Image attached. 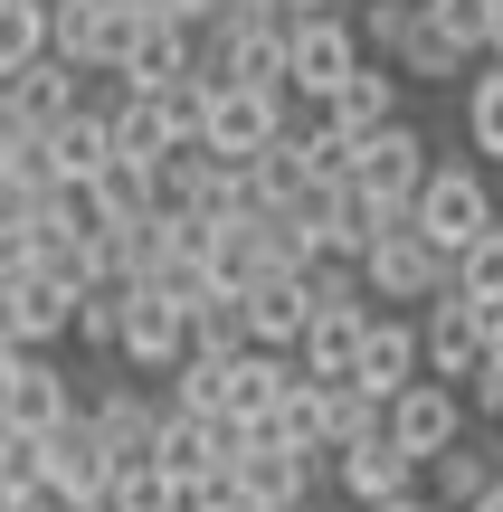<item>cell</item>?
I'll return each mask as SVG.
<instances>
[{
    "instance_id": "1",
    "label": "cell",
    "mask_w": 503,
    "mask_h": 512,
    "mask_svg": "<svg viewBox=\"0 0 503 512\" xmlns=\"http://www.w3.org/2000/svg\"><path fill=\"white\" fill-rule=\"evenodd\" d=\"M494 219H503V209H494V171L485 162H428V181L409 190V228L437 256H456L466 238H485Z\"/></svg>"
},
{
    "instance_id": "2",
    "label": "cell",
    "mask_w": 503,
    "mask_h": 512,
    "mask_svg": "<svg viewBox=\"0 0 503 512\" xmlns=\"http://www.w3.org/2000/svg\"><path fill=\"white\" fill-rule=\"evenodd\" d=\"M352 275H361V304H371V313H409V304H437V294H447V256L418 238V228L371 238L352 256Z\"/></svg>"
},
{
    "instance_id": "3",
    "label": "cell",
    "mask_w": 503,
    "mask_h": 512,
    "mask_svg": "<svg viewBox=\"0 0 503 512\" xmlns=\"http://www.w3.org/2000/svg\"><path fill=\"white\" fill-rule=\"evenodd\" d=\"M276 133H285V95H266V86H200V133H190V143H200L209 162L247 171Z\"/></svg>"
},
{
    "instance_id": "4",
    "label": "cell",
    "mask_w": 503,
    "mask_h": 512,
    "mask_svg": "<svg viewBox=\"0 0 503 512\" xmlns=\"http://www.w3.org/2000/svg\"><path fill=\"white\" fill-rule=\"evenodd\" d=\"M361 67V29L352 10H314V19H285V95H304V105H333V86Z\"/></svg>"
},
{
    "instance_id": "5",
    "label": "cell",
    "mask_w": 503,
    "mask_h": 512,
    "mask_svg": "<svg viewBox=\"0 0 503 512\" xmlns=\"http://www.w3.org/2000/svg\"><path fill=\"white\" fill-rule=\"evenodd\" d=\"M428 133L409 124V114H399V124H380V133H361L352 143V190L361 200H380V209H409V190L428 181Z\"/></svg>"
},
{
    "instance_id": "6",
    "label": "cell",
    "mask_w": 503,
    "mask_h": 512,
    "mask_svg": "<svg viewBox=\"0 0 503 512\" xmlns=\"http://www.w3.org/2000/svg\"><path fill=\"white\" fill-rule=\"evenodd\" d=\"M380 437H390L409 465H437L456 437H466V399H456L447 380H409L390 408H380Z\"/></svg>"
},
{
    "instance_id": "7",
    "label": "cell",
    "mask_w": 503,
    "mask_h": 512,
    "mask_svg": "<svg viewBox=\"0 0 503 512\" xmlns=\"http://www.w3.org/2000/svg\"><path fill=\"white\" fill-rule=\"evenodd\" d=\"M475 370H485V313H475V304H456V294L418 304V380L466 389Z\"/></svg>"
},
{
    "instance_id": "8",
    "label": "cell",
    "mask_w": 503,
    "mask_h": 512,
    "mask_svg": "<svg viewBox=\"0 0 503 512\" xmlns=\"http://www.w3.org/2000/svg\"><path fill=\"white\" fill-rule=\"evenodd\" d=\"M105 484H114V465H105V446L86 437V418H67V427L38 437V494H57L67 512H95Z\"/></svg>"
},
{
    "instance_id": "9",
    "label": "cell",
    "mask_w": 503,
    "mask_h": 512,
    "mask_svg": "<svg viewBox=\"0 0 503 512\" xmlns=\"http://www.w3.org/2000/svg\"><path fill=\"white\" fill-rule=\"evenodd\" d=\"M238 456V427L228 418H181V408H162L152 418V475H171V484H200V475H219V465Z\"/></svg>"
},
{
    "instance_id": "10",
    "label": "cell",
    "mask_w": 503,
    "mask_h": 512,
    "mask_svg": "<svg viewBox=\"0 0 503 512\" xmlns=\"http://www.w3.org/2000/svg\"><path fill=\"white\" fill-rule=\"evenodd\" d=\"M418 380V323L409 313H361V351H352V389L390 408Z\"/></svg>"
},
{
    "instance_id": "11",
    "label": "cell",
    "mask_w": 503,
    "mask_h": 512,
    "mask_svg": "<svg viewBox=\"0 0 503 512\" xmlns=\"http://www.w3.org/2000/svg\"><path fill=\"white\" fill-rule=\"evenodd\" d=\"M76 418H86V437L105 446V465H143L152 456V389H133V380H105L95 399H76Z\"/></svg>"
},
{
    "instance_id": "12",
    "label": "cell",
    "mask_w": 503,
    "mask_h": 512,
    "mask_svg": "<svg viewBox=\"0 0 503 512\" xmlns=\"http://www.w3.org/2000/svg\"><path fill=\"white\" fill-rule=\"evenodd\" d=\"M76 418V380L48 361V351H19V380H10V399H0V427L10 437H48V427H67Z\"/></svg>"
},
{
    "instance_id": "13",
    "label": "cell",
    "mask_w": 503,
    "mask_h": 512,
    "mask_svg": "<svg viewBox=\"0 0 503 512\" xmlns=\"http://www.w3.org/2000/svg\"><path fill=\"white\" fill-rule=\"evenodd\" d=\"M76 105H86V76H76V67H57V57H29V67L0 86V114H10L19 133H57Z\"/></svg>"
},
{
    "instance_id": "14",
    "label": "cell",
    "mask_w": 503,
    "mask_h": 512,
    "mask_svg": "<svg viewBox=\"0 0 503 512\" xmlns=\"http://www.w3.org/2000/svg\"><path fill=\"white\" fill-rule=\"evenodd\" d=\"M304 313H314V294H304V275H257V285H238V332H247V351H295V332H304Z\"/></svg>"
},
{
    "instance_id": "15",
    "label": "cell",
    "mask_w": 503,
    "mask_h": 512,
    "mask_svg": "<svg viewBox=\"0 0 503 512\" xmlns=\"http://www.w3.org/2000/svg\"><path fill=\"white\" fill-rule=\"evenodd\" d=\"M361 313L371 304H323V313H304V332H295V380H314V389H333V380H352V351H361Z\"/></svg>"
},
{
    "instance_id": "16",
    "label": "cell",
    "mask_w": 503,
    "mask_h": 512,
    "mask_svg": "<svg viewBox=\"0 0 503 512\" xmlns=\"http://www.w3.org/2000/svg\"><path fill=\"white\" fill-rule=\"evenodd\" d=\"M38 162H48V181H57V190H86L95 171H114V133H105V105L86 95V105H76L57 133H38Z\"/></svg>"
},
{
    "instance_id": "17",
    "label": "cell",
    "mask_w": 503,
    "mask_h": 512,
    "mask_svg": "<svg viewBox=\"0 0 503 512\" xmlns=\"http://www.w3.org/2000/svg\"><path fill=\"white\" fill-rule=\"evenodd\" d=\"M190 351V313L152 304V294H124V332H114V361L124 370H152V380H171V361Z\"/></svg>"
},
{
    "instance_id": "18",
    "label": "cell",
    "mask_w": 503,
    "mask_h": 512,
    "mask_svg": "<svg viewBox=\"0 0 503 512\" xmlns=\"http://www.w3.org/2000/svg\"><path fill=\"white\" fill-rule=\"evenodd\" d=\"M323 484L371 512V503H390V494H418V465L399 456L390 437H361V446H342V456H333V475H323Z\"/></svg>"
},
{
    "instance_id": "19",
    "label": "cell",
    "mask_w": 503,
    "mask_h": 512,
    "mask_svg": "<svg viewBox=\"0 0 503 512\" xmlns=\"http://www.w3.org/2000/svg\"><path fill=\"white\" fill-rule=\"evenodd\" d=\"M399 114H409V86H399L390 67H371V57H361V67H352V76L333 86V105H323V124H342V133L361 143V133L399 124Z\"/></svg>"
},
{
    "instance_id": "20",
    "label": "cell",
    "mask_w": 503,
    "mask_h": 512,
    "mask_svg": "<svg viewBox=\"0 0 503 512\" xmlns=\"http://www.w3.org/2000/svg\"><path fill=\"white\" fill-rule=\"evenodd\" d=\"M190 67H200V38H190V29H162V19H152V29L133 38V57L114 67V95H162V86H181Z\"/></svg>"
},
{
    "instance_id": "21",
    "label": "cell",
    "mask_w": 503,
    "mask_h": 512,
    "mask_svg": "<svg viewBox=\"0 0 503 512\" xmlns=\"http://www.w3.org/2000/svg\"><path fill=\"white\" fill-rule=\"evenodd\" d=\"M285 389H295V361H285V351H238V361H228V389H219V418L247 427V418H266Z\"/></svg>"
},
{
    "instance_id": "22",
    "label": "cell",
    "mask_w": 503,
    "mask_h": 512,
    "mask_svg": "<svg viewBox=\"0 0 503 512\" xmlns=\"http://www.w3.org/2000/svg\"><path fill=\"white\" fill-rule=\"evenodd\" d=\"M105 133H114V162L124 171H162V152H181L152 95H105Z\"/></svg>"
},
{
    "instance_id": "23",
    "label": "cell",
    "mask_w": 503,
    "mask_h": 512,
    "mask_svg": "<svg viewBox=\"0 0 503 512\" xmlns=\"http://www.w3.org/2000/svg\"><path fill=\"white\" fill-rule=\"evenodd\" d=\"M418 475H437V494H428L437 512H466L485 484H503V446H494V437H456L447 456H437V465H418Z\"/></svg>"
},
{
    "instance_id": "24",
    "label": "cell",
    "mask_w": 503,
    "mask_h": 512,
    "mask_svg": "<svg viewBox=\"0 0 503 512\" xmlns=\"http://www.w3.org/2000/svg\"><path fill=\"white\" fill-rule=\"evenodd\" d=\"M447 294H456V304H475V313L503 304V219L485 228V238H466V247L447 256Z\"/></svg>"
},
{
    "instance_id": "25",
    "label": "cell",
    "mask_w": 503,
    "mask_h": 512,
    "mask_svg": "<svg viewBox=\"0 0 503 512\" xmlns=\"http://www.w3.org/2000/svg\"><path fill=\"white\" fill-rule=\"evenodd\" d=\"M361 437H380V399H361L352 380L314 389V446L323 456H342V446H361Z\"/></svg>"
},
{
    "instance_id": "26",
    "label": "cell",
    "mask_w": 503,
    "mask_h": 512,
    "mask_svg": "<svg viewBox=\"0 0 503 512\" xmlns=\"http://www.w3.org/2000/svg\"><path fill=\"white\" fill-rule=\"evenodd\" d=\"M86 219L95 228H143V219H162V209H152V171H95L86 181Z\"/></svg>"
},
{
    "instance_id": "27",
    "label": "cell",
    "mask_w": 503,
    "mask_h": 512,
    "mask_svg": "<svg viewBox=\"0 0 503 512\" xmlns=\"http://www.w3.org/2000/svg\"><path fill=\"white\" fill-rule=\"evenodd\" d=\"M456 124H466V152H485V162L503 171V67H475V76H466Z\"/></svg>"
},
{
    "instance_id": "28",
    "label": "cell",
    "mask_w": 503,
    "mask_h": 512,
    "mask_svg": "<svg viewBox=\"0 0 503 512\" xmlns=\"http://www.w3.org/2000/svg\"><path fill=\"white\" fill-rule=\"evenodd\" d=\"M29 57H48V0H0V86Z\"/></svg>"
},
{
    "instance_id": "29",
    "label": "cell",
    "mask_w": 503,
    "mask_h": 512,
    "mask_svg": "<svg viewBox=\"0 0 503 512\" xmlns=\"http://www.w3.org/2000/svg\"><path fill=\"white\" fill-rule=\"evenodd\" d=\"M95 512H181V484L152 475V465H114V484H105Z\"/></svg>"
},
{
    "instance_id": "30",
    "label": "cell",
    "mask_w": 503,
    "mask_h": 512,
    "mask_svg": "<svg viewBox=\"0 0 503 512\" xmlns=\"http://www.w3.org/2000/svg\"><path fill=\"white\" fill-rule=\"evenodd\" d=\"M418 10H428V29L447 38V48L485 57V29H494V0H418Z\"/></svg>"
},
{
    "instance_id": "31",
    "label": "cell",
    "mask_w": 503,
    "mask_h": 512,
    "mask_svg": "<svg viewBox=\"0 0 503 512\" xmlns=\"http://www.w3.org/2000/svg\"><path fill=\"white\" fill-rule=\"evenodd\" d=\"M124 294L133 285H86V294H76V313H67V332H76V342H95V351H114V332H124Z\"/></svg>"
},
{
    "instance_id": "32",
    "label": "cell",
    "mask_w": 503,
    "mask_h": 512,
    "mask_svg": "<svg viewBox=\"0 0 503 512\" xmlns=\"http://www.w3.org/2000/svg\"><path fill=\"white\" fill-rule=\"evenodd\" d=\"M143 19H162V29H190V38H200L209 19H219V0H143Z\"/></svg>"
},
{
    "instance_id": "33",
    "label": "cell",
    "mask_w": 503,
    "mask_h": 512,
    "mask_svg": "<svg viewBox=\"0 0 503 512\" xmlns=\"http://www.w3.org/2000/svg\"><path fill=\"white\" fill-rule=\"evenodd\" d=\"M485 370H503V304L485 313Z\"/></svg>"
},
{
    "instance_id": "34",
    "label": "cell",
    "mask_w": 503,
    "mask_h": 512,
    "mask_svg": "<svg viewBox=\"0 0 503 512\" xmlns=\"http://www.w3.org/2000/svg\"><path fill=\"white\" fill-rule=\"evenodd\" d=\"M485 67H503V0H494V29H485Z\"/></svg>"
},
{
    "instance_id": "35",
    "label": "cell",
    "mask_w": 503,
    "mask_h": 512,
    "mask_svg": "<svg viewBox=\"0 0 503 512\" xmlns=\"http://www.w3.org/2000/svg\"><path fill=\"white\" fill-rule=\"evenodd\" d=\"M371 512H437L428 494H390V503H371Z\"/></svg>"
},
{
    "instance_id": "36",
    "label": "cell",
    "mask_w": 503,
    "mask_h": 512,
    "mask_svg": "<svg viewBox=\"0 0 503 512\" xmlns=\"http://www.w3.org/2000/svg\"><path fill=\"white\" fill-rule=\"evenodd\" d=\"M314 10H352V0H285V19H314Z\"/></svg>"
},
{
    "instance_id": "37",
    "label": "cell",
    "mask_w": 503,
    "mask_h": 512,
    "mask_svg": "<svg viewBox=\"0 0 503 512\" xmlns=\"http://www.w3.org/2000/svg\"><path fill=\"white\" fill-rule=\"evenodd\" d=\"M10 380H19V351H10V342H0V399H10Z\"/></svg>"
},
{
    "instance_id": "38",
    "label": "cell",
    "mask_w": 503,
    "mask_h": 512,
    "mask_svg": "<svg viewBox=\"0 0 503 512\" xmlns=\"http://www.w3.org/2000/svg\"><path fill=\"white\" fill-rule=\"evenodd\" d=\"M466 512H503V484H485V494H475V503H466Z\"/></svg>"
},
{
    "instance_id": "39",
    "label": "cell",
    "mask_w": 503,
    "mask_h": 512,
    "mask_svg": "<svg viewBox=\"0 0 503 512\" xmlns=\"http://www.w3.org/2000/svg\"><path fill=\"white\" fill-rule=\"evenodd\" d=\"M219 10H285V0H219Z\"/></svg>"
},
{
    "instance_id": "40",
    "label": "cell",
    "mask_w": 503,
    "mask_h": 512,
    "mask_svg": "<svg viewBox=\"0 0 503 512\" xmlns=\"http://www.w3.org/2000/svg\"><path fill=\"white\" fill-rule=\"evenodd\" d=\"M295 512H333V503H323V494H314V503H295Z\"/></svg>"
},
{
    "instance_id": "41",
    "label": "cell",
    "mask_w": 503,
    "mask_h": 512,
    "mask_svg": "<svg viewBox=\"0 0 503 512\" xmlns=\"http://www.w3.org/2000/svg\"><path fill=\"white\" fill-rule=\"evenodd\" d=\"M494 427H503V418H494Z\"/></svg>"
}]
</instances>
